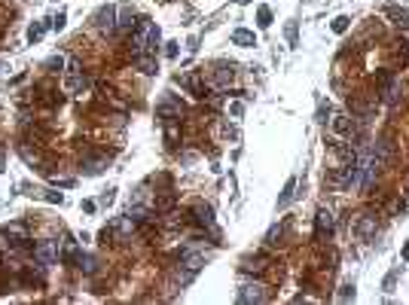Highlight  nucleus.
Instances as JSON below:
<instances>
[{"instance_id":"f257e3e1","label":"nucleus","mask_w":409,"mask_h":305,"mask_svg":"<svg viewBox=\"0 0 409 305\" xmlns=\"http://www.w3.org/2000/svg\"><path fill=\"white\" fill-rule=\"evenodd\" d=\"M58 257H61V244H58V241H43V244L34 247V260H37L40 266H55Z\"/></svg>"},{"instance_id":"f03ea898","label":"nucleus","mask_w":409,"mask_h":305,"mask_svg":"<svg viewBox=\"0 0 409 305\" xmlns=\"http://www.w3.org/2000/svg\"><path fill=\"white\" fill-rule=\"evenodd\" d=\"M92 21H95V27H98L101 34H113V31H116V6H113V3L101 6Z\"/></svg>"},{"instance_id":"7ed1b4c3","label":"nucleus","mask_w":409,"mask_h":305,"mask_svg":"<svg viewBox=\"0 0 409 305\" xmlns=\"http://www.w3.org/2000/svg\"><path fill=\"white\" fill-rule=\"evenodd\" d=\"M266 296H269V293H266V284L254 281V284H244V287L238 290L235 299H238L241 305H251V302H266Z\"/></svg>"},{"instance_id":"20e7f679","label":"nucleus","mask_w":409,"mask_h":305,"mask_svg":"<svg viewBox=\"0 0 409 305\" xmlns=\"http://www.w3.org/2000/svg\"><path fill=\"white\" fill-rule=\"evenodd\" d=\"M205 260H208V254L199 251L196 244H186V247L180 251V266H186V269H193V272H199V269L205 266Z\"/></svg>"},{"instance_id":"39448f33","label":"nucleus","mask_w":409,"mask_h":305,"mask_svg":"<svg viewBox=\"0 0 409 305\" xmlns=\"http://www.w3.org/2000/svg\"><path fill=\"white\" fill-rule=\"evenodd\" d=\"M376 229H379V223H376L373 214H361V217L355 220V235H358L361 241H370V238L376 235Z\"/></svg>"},{"instance_id":"423d86ee","label":"nucleus","mask_w":409,"mask_h":305,"mask_svg":"<svg viewBox=\"0 0 409 305\" xmlns=\"http://www.w3.org/2000/svg\"><path fill=\"white\" fill-rule=\"evenodd\" d=\"M86 86H89L86 73L79 70V64H76V61H70V70H67V76H64V89H67V92H83Z\"/></svg>"},{"instance_id":"0eeeda50","label":"nucleus","mask_w":409,"mask_h":305,"mask_svg":"<svg viewBox=\"0 0 409 305\" xmlns=\"http://www.w3.org/2000/svg\"><path fill=\"white\" fill-rule=\"evenodd\" d=\"M156 113L162 116V119H180V113H183V104L177 101V98H171V95H165L159 104H156Z\"/></svg>"},{"instance_id":"6e6552de","label":"nucleus","mask_w":409,"mask_h":305,"mask_svg":"<svg viewBox=\"0 0 409 305\" xmlns=\"http://www.w3.org/2000/svg\"><path fill=\"white\" fill-rule=\"evenodd\" d=\"M315 229H318V238H324V235H333V214H330V211H318Z\"/></svg>"},{"instance_id":"1a4fd4ad","label":"nucleus","mask_w":409,"mask_h":305,"mask_svg":"<svg viewBox=\"0 0 409 305\" xmlns=\"http://www.w3.org/2000/svg\"><path fill=\"white\" fill-rule=\"evenodd\" d=\"M3 232L12 238L15 247H21V244L28 241V229H24V223H9V226H3Z\"/></svg>"},{"instance_id":"9d476101","label":"nucleus","mask_w":409,"mask_h":305,"mask_svg":"<svg viewBox=\"0 0 409 305\" xmlns=\"http://www.w3.org/2000/svg\"><path fill=\"white\" fill-rule=\"evenodd\" d=\"M232 79H235V67L232 64H217L214 67V82L217 86H229Z\"/></svg>"},{"instance_id":"9b49d317","label":"nucleus","mask_w":409,"mask_h":305,"mask_svg":"<svg viewBox=\"0 0 409 305\" xmlns=\"http://www.w3.org/2000/svg\"><path fill=\"white\" fill-rule=\"evenodd\" d=\"M193 214H196V223H199V226H205V229L214 232V211H211L208 205H196Z\"/></svg>"},{"instance_id":"f8f14e48","label":"nucleus","mask_w":409,"mask_h":305,"mask_svg":"<svg viewBox=\"0 0 409 305\" xmlns=\"http://www.w3.org/2000/svg\"><path fill=\"white\" fill-rule=\"evenodd\" d=\"M138 21H134V9H116V31H131Z\"/></svg>"},{"instance_id":"ddd939ff","label":"nucleus","mask_w":409,"mask_h":305,"mask_svg":"<svg viewBox=\"0 0 409 305\" xmlns=\"http://www.w3.org/2000/svg\"><path fill=\"white\" fill-rule=\"evenodd\" d=\"M232 43H235V46H257V37H254V31H248V27H235V31H232Z\"/></svg>"},{"instance_id":"4468645a","label":"nucleus","mask_w":409,"mask_h":305,"mask_svg":"<svg viewBox=\"0 0 409 305\" xmlns=\"http://www.w3.org/2000/svg\"><path fill=\"white\" fill-rule=\"evenodd\" d=\"M263 269H266V260H260V257H254V260H244V263H241V272H244V275H260Z\"/></svg>"},{"instance_id":"2eb2a0df","label":"nucleus","mask_w":409,"mask_h":305,"mask_svg":"<svg viewBox=\"0 0 409 305\" xmlns=\"http://www.w3.org/2000/svg\"><path fill=\"white\" fill-rule=\"evenodd\" d=\"M293 189H296V177H290V180L284 183V192H281V199H278V208H287V205L293 202Z\"/></svg>"},{"instance_id":"dca6fc26","label":"nucleus","mask_w":409,"mask_h":305,"mask_svg":"<svg viewBox=\"0 0 409 305\" xmlns=\"http://www.w3.org/2000/svg\"><path fill=\"white\" fill-rule=\"evenodd\" d=\"M159 40H162V34H159V24H150V37H147V52H156V49H159Z\"/></svg>"},{"instance_id":"f3484780","label":"nucleus","mask_w":409,"mask_h":305,"mask_svg":"<svg viewBox=\"0 0 409 305\" xmlns=\"http://www.w3.org/2000/svg\"><path fill=\"white\" fill-rule=\"evenodd\" d=\"M388 15L394 18V24H403V27H409V9H397V6H391V9H388Z\"/></svg>"},{"instance_id":"a211bd4d","label":"nucleus","mask_w":409,"mask_h":305,"mask_svg":"<svg viewBox=\"0 0 409 305\" xmlns=\"http://www.w3.org/2000/svg\"><path fill=\"white\" fill-rule=\"evenodd\" d=\"M18 153H21V159H24L28 165H40V156H37V150H31L28 144H21V147H18Z\"/></svg>"},{"instance_id":"6ab92c4d","label":"nucleus","mask_w":409,"mask_h":305,"mask_svg":"<svg viewBox=\"0 0 409 305\" xmlns=\"http://www.w3.org/2000/svg\"><path fill=\"white\" fill-rule=\"evenodd\" d=\"M43 34H46V24H43V21H34V24L28 27V40H31V43H37Z\"/></svg>"},{"instance_id":"aec40b11","label":"nucleus","mask_w":409,"mask_h":305,"mask_svg":"<svg viewBox=\"0 0 409 305\" xmlns=\"http://www.w3.org/2000/svg\"><path fill=\"white\" fill-rule=\"evenodd\" d=\"M134 61H138V67H141L144 73H156V64H153V58H147V55H134Z\"/></svg>"},{"instance_id":"412c9836","label":"nucleus","mask_w":409,"mask_h":305,"mask_svg":"<svg viewBox=\"0 0 409 305\" xmlns=\"http://www.w3.org/2000/svg\"><path fill=\"white\" fill-rule=\"evenodd\" d=\"M101 168H104V159H86V162H83V171H86V174H98Z\"/></svg>"},{"instance_id":"4be33fe9","label":"nucleus","mask_w":409,"mask_h":305,"mask_svg":"<svg viewBox=\"0 0 409 305\" xmlns=\"http://www.w3.org/2000/svg\"><path fill=\"white\" fill-rule=\"evenodd\" d=\"M257 21H260V27H269V24H272V9H269V6H260Z\"/></svg>"},{"instance_id":"5701e85b","label":"nucleus","mask_w":409,"mask_h":305,"mask_svg":"<svg viewBox=\"0 0 409 305\" xmlns=\"http://www.w3.org/2000/svg\"><path fill=\"white\" fill-rule=\"evenodd\" d=\"M281 235H284V226H281V223H278V226H272V229H269V235H266V244H272V247H275V244H278V238H281Z\"/></svg>"},{"instance_id":"b1692460","label":"nucleus","mask_w":409,"mask_h":305,"mask_svg":"<svg viewBox=\"0 0 409 305\" xmlns=\"http://www.w3.org/2000/svg\"><path fill=\"white\" fill-rule=\"evenodd\" d=\"M76 263H79V269H83L86 275H92V272H95V257H89V254L83 257V254H79V260H76Z\"/></svg>"},{"instance_id":"393cba45","label":"nucleus","mask_w":409,"mask_h":305,"mask_svg":"<svg viewBox=\"0 0 409 305\" xmlns=\"http://www.w3.org/2000/svg\"><path fill=\"white\" fill-rule=\"evenodd\" d=\"M348 21H351L348 15H336V18H333V31H336V34H345V31H348Z\"/></svg>"},{"instance_id":"a878e982","label":"nucleus","mask_w":409,"mask_h":305,"mask_svg":"<svg viewBox=\"0 0 409 305\" xmlns=\"http://www.w3.org/2000/svg\"><path fill=\"white\" fill-rule=\"evenodd\" d=\"M46 67H49V70H61V67H64V55H52V58L46 61Z\"/></svg>"},{"instance_id":"bb28decb","label":"nucleus","mask_w":409,"mask_h":305,"mask_svg":"<svg viewBox=\"0 0 409 305\" xmlns=\"http://www.w3.org/2000/svg\"><path fill=\"white\" fill-rule=\"evenodd\" d=\"M333 128H336L339 134H345V131H348V116H336V119H333Z\"/></svg>"},{"instance_id":"cd10ccee","label":"nucleus","mask_w":409,"mask_h":305,"mask_svg":"<svg viewBox=\"0 0 409 305\" xmlns=\"http://www.w3.org/2000/svg\"><path fill=\"white\" fill-rule=\"evenodd\" d=\"M64 21H67V12H58V15L52 18V27H55V31H61V27H64Z\"/></svg>"},{"instance_id":"c85d7f7f","label":"nucleus","mask_w":409,"mask_h":305,"mask_svg":"<svg viewBox=\"0 0 409 305\" xmlns=\"http://www.w3.org/2000/svg\"><path fill=\"white\" fill-rule=\"evenodd\" d=\"M287 40H290V46H296V21L287 24Z\"/></svg>"},{"instance_id":"c756f323","label":"nucleus","mask_w":409,"mask_h":305,"mask_svg":"<svg viewBox=\"0 0 409 305\" xmlns=\"http://www.w3.org/2000/svg\"><path fill=\"white\" fill-rule=\"evenodd\" d=\"M339 299H342V302H348V299H355V287H342V293H339Z\"/></svg>"},{"instance_id":"7c9ffc66","label":"nucleus","mask_w":409,"mask_h":305,"mask_svg":"<svg viewBox=\"0 0 409 305\" xmlns=\"http://www.w3.org/2000/svg\"><path fill=\"white\" fill-rule=\"evenodd\" d=\"M327 116H330V107L321 104V107H318V122H327Z\"/></svg>"},{"instance_id":"2f4dec72","label":"nucleus","mask_w":409,"mask_h":305,"mask_svg":"<svg viewBox=\"0 0 409 305\" xmlns=\"http://www.w3.org/2000/svg\"><path fill=\"white\" fill-rule=\"evenodd\" d=\"M46 202H58V205H61V202H64V196H61V192H52V189H49V192H46Z\"/></svg>"},{"instance_id":"473e14b6","label":"nucleus","mask_w":409,"mask_h":305,"mask_svg":"<svg viewBox=\"0 0 409 305\" xmlns=\"http://www.w3.org/2000/svg\"><path fill=\"white\" fill-rule=\"evenodd\" d=\"M394 281H397V272H391V275H388V278H385V290H388V293H391V290H394Z\"/></svg>"},{"instance_id":"72a5a7b5","label":"nucleus","mask_w":409,"mask_h":305,"mask_svg":"<svg viewBox=\"0 0 409 305\" xmlns=\"http://www.w3.org/2000/svg\"><path fill=\"white\" fill-rule=\"evenodd\" d=\"M165 55L174 58V55H177V43H165Z\"/></svg>"},{"instance_id":"f704fd0d","label":"nucleus","mask_w":409,"mask_h":305,"mask_svg":"<svg viewBox=\"0 0 409 305\" xmlns=\"http://www.w3.org/2000/svg\"><path fill=\"white\" fill-rule=\"evenodd\" d=\"M3 162H6V153H3V147H0V171H3Z\"/></svg>"},{"instance_id":"c9c22d12","label":"nucleus","mask_w":409,"mask_h":305,"mask_svg":"<svg viewBox=\"0 0 409 305\" xmlns=\"http://www.w3.org/2000/svg\"><path fill=\"white\" fill-rule=\"evenodd\" d=\"M403 260H409V244L403 247Z\"/></svg>"},{"instance_id":"e433bc0d","label":"nucleus","mask_w":409,"mask_h":305,"mask_svg":"<svg viewBox=\"0 0 409 305\" xmlns=\"http://www.w3.org/2000/svg\"><path fill=\"white\" fill-rule=\"evenodd\" d=\"M0 70H3V64H0Z\"/></svg>"}]
</instances>
